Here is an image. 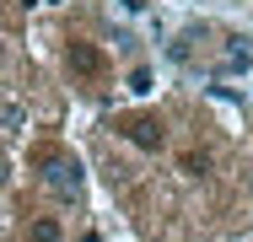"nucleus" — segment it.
Here are the masks:
<instances>
[{"mask_svg":"<svg viewBox=\"0 0 253 242\" xmlns=\"http://www.w3.org/2000/svg\"><path fill=\"white\" fill-rule=\"evenodd\" d=\"M43 189H49L54 199H65V204H76L81 189H86L81 161H76V156H43Z\"/></svg>","mask_w":253,"mask_h":242,"instance_id":"nucleus-1","label":"nucleus"},{"mask_svg":"<svg viewBox=\"0 0 253 242\" xmlns=\"http://www.w3.org/2000/svg\"><path fill=\"white\" fill-rule=\"evenodd\" d=\"M119 135H124L129 145H140V151H162V145H167V129H162V119H151V113L119 119Z\"/></svg>","mask_w":253,"mask_h":242,"instance_id":"nucleus-2","label":"nucleus"},{"mask_svg":"<svg viewBox=\"0 0 253 242\" xmlns=\"http://www.w3.org/2000/svg\"><path fill=\"white\" fill-rule=\"evenodd\" d=\"M65 59H70V70H76V76H86V81H97L102 70H108V59H102V54H97L92 43H81V38L65 48Z\"/></svg>","mask_w":253,"mask_h":242,"instance_id":"nucleus-3","label":"nucleus"},{"mask_svg":"<svg viewBox=\"0 0 253 242\" xmlns=\"http://www.w3.org/2000/svg\"><path fill=\"white\" fill-rule=\"evenodd\" d=\"M27 242H65V221L59 215H38L27 226Z\"/></svg>","mask_w":253,"mask_h":242,"instance_id":"nucleus-4","label":"nucleus"},{"mask_svg":"<svg viewBox=\"0 0 253 242\" xmlns=\"http://www.w3.org/2000/svg\"><path fill=\"white\" fill-rule=\"evenodd\" d=\"M22 124H27V108H22V102H11V97H5V102H0V129H11V135H16V129H22Z\"/></svg>","mask_w":253,"mask_h":242,"instance_id":"nucleus-5","label":"nucleus"},{"mask_svg":"<svg viewBox=\"0 0 253 242\" xmlns=\"http://www.w3.org/2000/svg\"><path fill=\"white\" fill-rule=\"evenodd\" d=\"M248 59H253L248 48H243V43H232V48H226V59H221V70H232V76H237V70H248Z\"/></svg>","mask_w":253,"mask_h":242,"instance_id":"nucleus-6","label":"nucleus"},{"mask_svg":"<svg viewBox=\"0 0 253 242\" xmlns=\"http://www.w3.org/2000/svg\"><path fill=\"white\" fill-rule=\"evenodd\" d=\"M129 92H151V70H146V65L129 70Z\"/></svg>","mask_w":253,"mask_h":242,"instance_id":"nucleus-7","label":"nucleus"},{"mask_svg":"<svg viewBox=\"0 0 253 242\" xmlns=\"http://www.w3.org/2000/svg\"><path fill=\"white\" fill-rule=\"evenodd\" d=\"M0 183H5V156H0Z\"/></svg>","mask_w":253,"mask_h":242,"instance_id":"nucleus-8","label":"nucleus"}]
</instances>
